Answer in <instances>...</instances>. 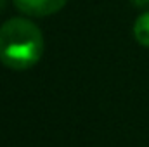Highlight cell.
I'll return each instance as SVG.
<instances>
[{
    "label": "cell",
    "mask_w": 149,
    "mask_h": 147,
    "mask_svg": "<svg viewBox=\"0 0 149 147\" xmlns=\"http://www.w3.org/2000/svg\"><path fill=\"white\" fill-rule=\"evenodd\" d=\"M137 9H149V0H130Z\"/></svg>",
    "instance_id": "obj_4"
},
{
    "label": "cell",
    "mask_w": 149,
    "mask_h": 147,
    "mask_svg": "<svg viewBox=\"0 0 149 147\" xmlns=\"http://www.w3.org/2000/svg\"><path fill=\"white\" fill-rule=\"evenodd\" d=\"M134 35L141 45L149 47V10L137 17V21L134 24Z\"/></svg>",
    "instance_id": "obj_3"
},
{
    "label": "cell",
    "mask_w": 149,
    "mask_h": 147,
    "mask_svg": "<svg viewBox=\"0 0 149 147\" xmlns=\"http://www.w3.org/2000/svg\"><path fill=\"white\" fill-rule=\"evenodd\" d=\"M66 2L68 0H14V5L26 16L43 17L61 10Z\"/></svg>",
    "instance_id": "obj_2"
},
{
    "label": "cell",
    "mask_w": 149,
    "mask_h": 147,
    "mask_svg": "<svg viewBox=\"0 0 149 147\" xmlns=\"http://www.w3.org/2000/svg\"><path fill=\"white\" fill-rule=\"evenodd\" d=\"M5 3H7V0H0V10L5 7Z\"/></svg>",
    "instance_id": "obj_5"
},
{
    "label": "cell",
    "mask_w": 149,
    "mask_h": 147,
    "mask_svg": "<svg viewBox=\"0 0 149 147\" xmlns=\"http://www.w3.org/2000/svg\"><path fill=\"white\" fill-rule=\"evenodd\" d=\"M43 54V35L35 23L12 17L0 28V61L3 66L24 71L40 61Z\"/></svg>",
    "instance_id": "obj_1"
}]
</instances>
